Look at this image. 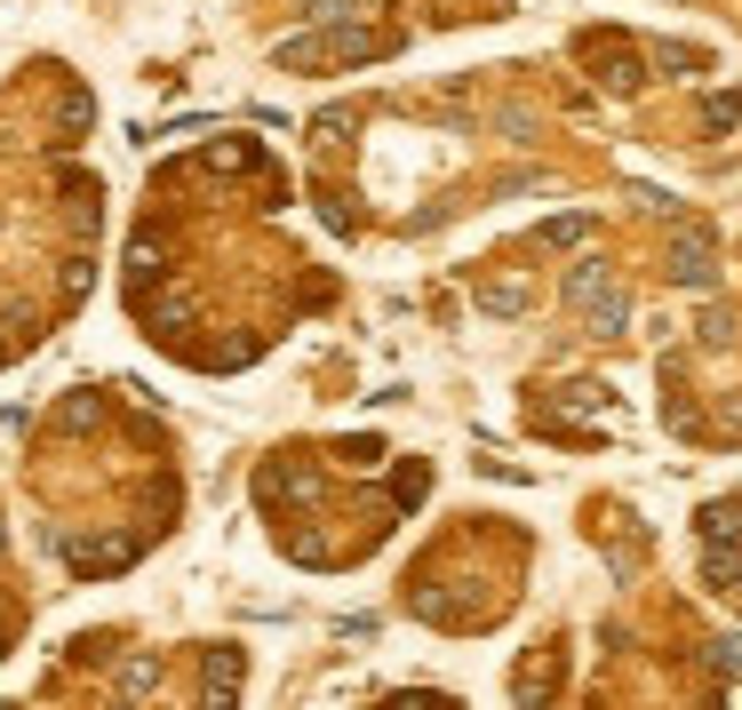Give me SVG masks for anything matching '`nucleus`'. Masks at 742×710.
<instances>
[{
    "instance_id": "obj_1",
    "label": "nucleus",
    "mask_w": 742,
    "mask_h": 710,
    "mask_svg": "<svg viewBox=\"0 0 742 710\" xmlns=\"http://www.w3.org/2000/svg\"><path fill=\"white\" fill-rule=\"evenodd\" d=\"M391 41H376V32H327V41H288L280 64H295V73H312V64H359V56H384Z\"/></svg>"
},
{
    "instance_id": "obj_2",
    "label": "nucleus",
    "mask_w": 742,
    "mask_h": 710,
    "mask_svg": "<svg viewBox=\"0 0 742 710\" xmlns=\"http://www.w3.org/2000/svg\"><path fill=\"white\" fill-rule=\"evenodd\" d=\"M679 280L687 288H711L719 272H711V232H687V240H679Z\"/></svg>"
},
{
    "instance_id": "obj_3",
    "label": "nucleus",
    "mask_w": 742,
    "mask_h": 710,
    "mask_svg": "<svg viewBox=\"0 0 742 710\" xmlns=\"http://www.w3.org/2000/svg\"><path fill=\"white\" fill-rule=\"evenodd\" d=\"M702 120H711V128H734V120H742V96H711V112H702Z\"/></svg>"
}]
</instances>
